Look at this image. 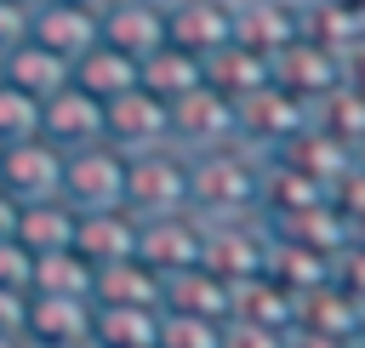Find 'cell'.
I'll return each instance as SVG.
<instances>
[{
	"label": "cell",
	"mask_w": 365,
	"mask_h": 348,
	"mask_svg": "<svg viewBox=\"0 0 365 348\" xmlns=\"http://www.w3.org/2000/svg\"><path fill=\"white\" fill-rule=\"evenodd\" d=\"M262 165H268V154L251 143L194 154V211L200 217H251L262 205Z\"/></svg>",
	"instance_id": "6da1fadb"
},
{
	"label": "cell",
	"mask_w": 365,
	"mask_h": 348,
	"mask_svg": "<svg viewBox=\"0 0 365 348\" xmlns=\"http://www.w3.org/2000/svg\"><path fill=\"white\" fill-rule=\"evenodd\" d=\"M125 205L137 217L194 211V154H182L177 143L125 154Z\"/></svg>",
	"instance_id": "7a4b0ae2"
},
{
	"label": "cell",
	"mask_w": 365,
	"mask_h": 348,
	"mask_svg": "<svg viewBox=\"0 0 365 348\" xmlns=\"http://www.w3.org/2000/svg\"><path fill=\"white\" fill-rule=\"evenodd\" d=\"M171 143L182 154H205V148H228V143H245L240 137V103L222 97L211 80L194 86L188 97L171 103Z\"/></svg>",
	"instance_id": "3957f363"
},
{
	"label": "cell",
	"mask_w": 365,
	"mask_h": 348,
	"mask_svg": "<svg viewBox=\"0 0 365 348\" xmlns=\"http://www.w3.org/2000/svg\"><path fill=\"white\" fill-rule=\"evenodd\" d=\"M63 200L74 211L125 205V154L114 143H91V148L63 154Z\"/></svg>",
	"instance_id": "277c9868"
},
{
	"label": "cell",
	"mask_w": 365,
	"mask_h": 348,
	"mask_svg": "<svg viewBox=\"0 0 365 348\" xmlns=\"http://www.w3.org/2000/svg\"><path fill=\"white\" fill-rule=\"evenodd\" d=\"M103 137H108L120 154L160 148V143H171V108H165L154 91L131 86V91H120V97L103 103Z\"/></svg>",
	"instance_id": "5b68a950"
},
{
	"label": "cell",
	"mask_w": 365,
	"mask_h": 348,
	"mask_svg": "<svg viewBox=\"0 0 365 348\" xmlns=\"http://www.w3.org/2000/svg\"><path fill=\"white\" fill-rule=\"evenodd\" d=\"M0 188L17 205L63 200V148L46 143V137H23V143L0 148Z\"/></svg>",
	"instance_id": "8992f818"
},
{
	"label": "cell",
	"mask_w": 365,
	"mask_h": 348,
	"mask_svg": "<svg viewBox=\"0 0 365 348\" xmlns=\"http://www.w3.org/2000/svg\"><path fill=\"white\" fill-rule=\"evenodd\" d=\"M165 40L194 51L200 63L217 57L222 46L240 40V23H234V0H177L165 6Z\"/></svg>",
	"instance_id": "52a82bcc"
},
{
	"label": "cell",
	"mask_w": 365,
	"mask_h": 348,
	"mask_svg": "<svg viewBox=\"0 0 365 348\" xmlns=\"http://www.w3.org/2000/svg\"><path fill=\"white\" fill-rule=\"evenodd\" d=\"M137 240H143V217L131 205H103V211H74V251L103 268V262H120V257H137Z\"/></svg>",
	"instance_id": "ba28073f"
},
{
	"label": "cell",
	"mask_w": 365,
	"mask_h": 348,
	"mask_svg": "<svg viewBox=\"0 0 365 348\" xmlns=\"http://www.w3.org/2000/svg\"><path fill=\"white\" fill-rule=\"evenodd\" d=\"M200 245H205V222L200 211H165V217H143V240H137V257L154 262L160 274H182L200 262Z\"/></svg>",
	"instance_id": "9c48e42d"
},
{
	"label": "cell",
	"mask_w": 365,
	"mask_h": 348,
	"mask_svg": "<svg viewBox=\"0 0 365 348\" xmlns=\"http://www.w3.org/2000/svg\"><path fill=\"white\" fill-rule=\"evenodd\" d=\"M40 137H46V143H57L63 154L91 148V143H108V137H103V103H97V97H86V91L68 80L57 97H46V103H40Z\"/></svg>",
	"instance_id": "30bf717a"
},
{
	"label": "cell",
	"mask_w": 365,
	"mask_h": 348,
	"mask_svg": "<svg viewBox=\"0 0 365 348\" xmlns=\"http://www.w3.org/2000/svg\"><path fill=\"white\" fill-rule=\"evenodd\" d=\"M91 325H97V302H91V297H29L23 342H29V348L91 342Z\"/></svg>",
	"instance_id": "8fae6325"
},
{
	"label": "cell",
	"mask_w": 365,
	"mask_h": 348,
	"mask_svg": "<svg viewBox=\"0 0 365 348\" xmlns=\"http://www.w3.org/2000/svg\"><path fill=\"white\" fill-rule=\"evenodd\" d=\"M29 40H34V46H46L51 57L74 63L80 51H91V46L103 40V29H97V11H86V6L40 0V6H29Z\"/></svg>",
	"instance_id": "7c38bea8"
},
{
	"label": "cell",
	"mask_w": 365,
	"mask_h": 348,
	"mask_svg": "<svg viewBox=\"0 0 365 348\" xmlns=\"http://www.w3.org/2000/svg\"><path fill=\"white\" fill-rule=\"evenodd\" d=\"M91 302L97 308H165V274L143 257L103 262L91 280Z\"/></svg>",
	"instance_id": "4fadbf2b"
},
{
	"label": "cell",
	"mask_w": 365,
	"mask_h": 348,
	"mask_svg": "<svg viewBox=\"0 0 365 348\" xmlns=\"http://www.w3.org/2000/svg\"><path fill=\"white\" fill-rule=\"evenodd\" d=\"M97 29H103V46H114V51L143 63L148 51L165 46V6H154V0H114L97 17Z\"/></svg>",
	"instance_id": "5bb4252c"
},
{
	"label": "cell",
	"mask_w": 365,
	"mask_h": 348,
	"mask_svg": "<svg viewBox=\"0 0 365 348\" xmlns=\"http://www.w3.org/2000/svg\"><path fill=\"white\" fill-rule=\"evenodd\" d=\"M165 308L228 325V319H234V280L211 274L205 262H194V268H182V274H165Z\"/></svg>",
	"instance_id": "9a60e30c"
},
{
	"label": "cell",
	"mask_w": 365,
	"mask_h": 348,
	"mask_svg": "<svg viewBox=\"0 0 365 348\" xmlns=\"http://www.w3.org/2000/svg\"><path fill=\"white\" fill-rule=\"evenodd\" d=\"M205 80H211L222 97L245 103V97H257L262 86H274V57L257 51V46H245V40H234V46H222L217 57H205Z\"/></svg>",
	"instance_id": "2e32d148"
},
{
	"label": "cell",
	"mask_w": 365,
	"mask_h": 348,
	"mask_svg": "<svg viewBox=\"0 0 365 348\" xmlns=\"http://www.w3.org/2000/svg\"><path fill=\"white\" fill-rule=\"evenodd\" d=\"M137 86L143 91H154L165 108L177 103V97H188L194 86H205V63L194 57V51H182V46H160V51H148L143 63H137Z\"/></svg>",
	"instance_id": "e0dca14e"
},
{
	"label": "cell",
	"mask_w": 365,
	"mask_h": 348,
	"mask_svg": "<svg viewBox=\"0 0 365 348\" xmlns=\"http://www.w3.org/2000/svg\"><path fill=\"white\" fill-rule=\"evenodd\" d=\"M91 280H97V268L74 245L29 251V297H91Z\"/></svg>",
	"instance_id": "ac0fdd59"
},
{
	"label": "cell",
	"mask_w": 365,
	"mask_h": 348,
	"mask_svg": "<svg viewBox=\"0 0 365 348\" xmlns=\"http://www.w3.org/2000/svg\"><path fill=\"white\" fill-rule=\"evenodd\" d=\"M68 80H74L86 97L108 103V97H120V91L137 86V57H125V51H114V46L97 40L91 51H80V57L68 63Z\"/></svg>",
	"instance_id": "d6986e66"
},
{
	"label": "cell",
	"mask_w": 365,
	"mask_h": 348,
	"mask_svg": "<svg viewBox=\"0 0 365 348\" xmlns=\"http://www.w3.org/2000/svg\"><path fill=\"white\" fill-rule=\"evenodd\" d=\"M6 86H17V91L34 97V103H46V97H57V91L68 86V63L51 57L46 46L23 40L17 51H6Z\"/></svg>",
	"instance_id": "ffe728a7"
},
{
	"label": "cell",
	"mask_w": 365,
	"mask_h": 348,
	"mask_svg": "<svg viewBox=\"0 0 365 348\" xmlns=\"http://www.w3.org/2000/svg\"><path fill=\"white\" fill-rule=\"evenodd\" d=\"M165 308H97L91 348H160Z\"/></svg>",
	"instance_id": "44dd1931"
},
{
	"label": "cell",
	"mask_w": 365,
	"mask_h": 348,
	"mask_svg": "<svg viewBox=\"0 0 365 348\" xmlns=\"http://www.w3.org/2000/svg\"><path fill=\"white\" fill-rule=\"evenodd\" d=\"M17 240H23L29 251L74 245V205H68V200H34V205H23V217H17Z\"/></svg>",
	"instance_id": "7402d4cb"
},
{
	"label": "cell",
	"mask_w": 365,
	"mask_h": 348,
	"mask_svg": "<svg viewBox=\"0 0 365 348\" xmlns=\"http://www.w3.org/2000/svg\"><path fill=\"white\" fill-rule=\"evenodd\" d=\"M23 137H40V103L0 80V148H11Z\"/></svg>",
	"instance_id": "603a6c76"
},
{
	"label": "cell",
	"mask_w": 365,
	"mask_h": 348,
	"mask_svg": "<svg viewBox=\"0 0 365 348\" xmlns=\"http://www.w3.org/2000/svg\"><path fill=\"white\" fill-rule=\"evenodd\" d=\"M222 337H228V325H217V319H194V314H171V308L160 319V348H222Z\"/></svg>",
	"instance_id": "cb8c5ba5"
},
{
	"label": "cell",
	"mask_w": 365,
	"mask_h": 348,
	"mask_svg": "<svg viewBox=\"0 0 365 348\" xmlns=\"http://www.w3.org/2000/svg\"><path fill=\"white\" fill-rule=\"evenodd\" d=\"M0 285L29 291V245L23 240H0Z\"/></svg>",
	"instance_id": "d4e9b609"
},
{
	"label": "cell",
	"mask_w": 365,
	"mask_h": 348,
	"mask_svg": "<svg viewBox=\"0 0 365 348\" xmlns=\"http://www.w3.org/2000/svg\"><path fill=\"white\" fill-rule=\"evenodd\" d=\"M23 40H29V6L0 0V57H6V51H17Z\"/></svg>",
	"instance_id": "484cf974"
},
{
	"label": "cell",
	"mask_w": 365,
	"mask_h": 348,
	"mask_svg": "<svg viewBox=\"0 0 365 348\" xmlns=\"http://www.w3.org/2000/svg\"><path fill=\"white\" fill-rule=\"evenodd\" d=\"M23 314H29V291H17V285H0V331L23 337Z\"/></svg>",
	"instance_id": "4316f807"
},
{
	"label": "cell",
	"mask_w": 365,
	"mask_h": 348,
	"mask_svg": "<svg viewBox=\"0 0 365 348\" xmlns=\"http://www.w3.org/2000/svg\"><path fill=\"white\" fill-rule=\"evenodd\" d=\"M17 217H23V205L0 188V240H17Z\"/></svg>",
	"instance_id": "83f0119b"
},
{
	"label": "cell",
	"mask_w": 365,
	"mask_h": 348,
	"mask_svg": "<svg viewBox=\"0 0 365 348\" xmlns=\"http://www.w3.org/2000/svg\"><path fill=\"white\" fill-rule=\"evenodd\" d=\"M68 6H86V11H97V17H103V11L114 6V0H68Z\"/></svg>",
	"instance_id": "f1b7e54d"
},
{
	"label": "cell",
	"mask_w": 365,
	"mask_h": 348,
	"mask_svg": "<svg viewBox=\"0 0 365 348\" xmlns=\"http://www.w3.org/2000/svg\"><path fill=\"white\" fill-rule=\"evenodd\" d=\"M0 348H29L23 337H11V331H0Z\"/></svg>",
	"instance_id": "f546056e"
},
{
	"label": "cell",
	"mask_w": 365,
	"mask_h": 348,
	"mask_svg": "<svg viewBox=\"0 0 365 348\" xmlns=\"http://www.w3.org/2000/svg\"><path fill=\"white\" fill-rule=\"evenodd\" d=\"M63 348H91V342H63Z\"/></svg>",
	"instance_id": "4dcf8cb0"
},
{
	"label": "cell",
	"mask_w": 365,
	"mask_h": 348,
	"mask_svg": "<svg viewBox=\"0 0 365 348\" xmlns=\"http://www.w3.org/2000/svg\"><path fill=\"white\" fill-rule=\"evenodd\" d=\"M0 80H6V57H0Z\"/></svg>",
	"instance_id": "1f68e13d"
},
{
	"label": "cell",
	"mask_w": 365,
	"mask_h": 348,
	"mask_svg": "<svg viewBox=\"0 0 365 348\" xmlns=\"http://www.w3.org/2000/svg\"><path fill=\"white\" fill-rule=\"evenodd\" d=\"M17 6H40V0H17Z\"/></svg>",
	"instance_id": "d6a6232c"
},
{
	"label": "cell",
	"mask_w": 365,
	"mask_h": 348,
	"mask_svg": "<svg viewBox=\"0 0 365 348\" xmlns=\"http://www.w3.org/2000/svg\"><path fill=\"white\" fill-rule=\"evenodd\" d=\"M154 6H177V0H154Z\"/></svg>",
	"instance_id": "836d02e7"
}]
</instances>
